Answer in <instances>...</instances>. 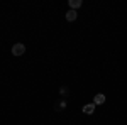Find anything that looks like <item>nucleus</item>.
I'll list each match as a JSON object with an SVG mask.
<instances>
[{
	"instance_id": "obj_7",
	"label": "nucleus",
	"mask_w": 127,
	"mask_h": 125,
	"mask_svg": "<svg viewBox=\"0 0 127 125\" xmlns=\"http://www.w3.org/2000/svg\"><path fill=\"white\" fill-rule=\"evenodd\" d=\"M68 93H69V88H68V86H61V88H59V95L66 96Z\"/></svg>"
},
{
	"instance_id": "obj_6",
	"label": "nucleus",
	"mask_w": 127,
	"mask_h": 125,
	"mask_svg": "<svg viewBox=\"0 0 127 125\" xmlns=\"http://www.w3.org/2000/svg\"><path fill=\"white\" fill-rule=\"evenodd\" d=\"M64 106H66V101H56L54 103V110L56 112H61V110H64Z\"/></svg>"
},
{
	"instance_id": "obj_1",
	"label": "nucleus",
	"mask_w": 127,
	"mask_h": 125,
	"mask_svg": "<svg viewBox=\"0 0 127 125\" xmlns=\"http://www.w3.org/2000/svg\"><path fill=\"white\" fill-rule=\"evenodd\" d=\"M12 54L17 56V58H19V56H24V54H26V46L20 44V42L14 44V46H12Z\"/></svg>"
},
{
	"instance_id": "obj_2",
	"label": "nucleus",
	"mask_w": 127,
	"mask_h": 125,
	"mask_svg": "<svg viewBox=\"0 0 127 125\" xmlns=\"http://www.w3.org/2000/svg\"><path fill=\"white\" fill-rule=\"evenodd\" d=\"M95 106H97L95 103H87V105L81 108V112H83V113H87V115H92V113L95 112Z\"/></svg>"
},
{
	"instance_id": "obj_4",
	"label": "nucleus",
	"mask_w": 127,
	"mask_h": 125,
	"mask_svg": "<svg viewBox=\"0 0 127 125\" xmlns=\"http://www.w3.org/2000/svg\"><path fill=\"white\" fill-rule=\"evenodd\" d=\"M76 17H78V12H76V10H71V9H69L68 12H66V20H68V22H75Z\"/></svg>"
},
{
	"instance_id": "obj_5",
	"label": "nucleus",
	"mask_w": 127,
	"mask_h": 125,
	"mask_svg": "<svg viewBox=\"0 0 127 125\" xmlns=\"http://www.w3.org/2000/svg\"><path fill=\"white\" fill-rule=\"evenodd\" d=\"M68 5H69V9H71V10H76V9H80V7L83 5V2H81V0H69Z\"/></svg>"
},
{
	"instance_id": "obj_3",
	"label": "nucleus",
	"mask_w": 127,
	"mask_h": 125,
	"mask_svg": "<svg viewBox=\"0 0 127 125\" xmlns=\"http://www.w3.org/2000/svg\"><path fill=\"white\" fill-rule=\"evenodd\" d=\"M93 103L95 105H103L105 103V95L103 93H97V95L93 96Z\"/></svg>"
}]
</instances>
